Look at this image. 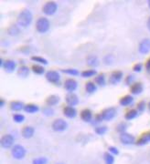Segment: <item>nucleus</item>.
<instances>
[{"mask_svg": "<svg viewBox=\"0 0 150 164\" xmlns=\"http://www.w3.org/2000/svg\"><path fill=\"white\" fill-rule=\"evenodd\" d=\"M18 24L21 28H28L32 20H33V15L30 12V10L24 8L20 11V13L18 16Z\"/></svg>", "mask_w": 150, "mask_h": 164, "instance_id": "1", "label": "nucleus"}, {"mask_svg": "<svg viewBox=\"0 0 150 164\" xmlns=\"http://www.w3.org/2000/svg\"><path fill=\"white\" fill-rule=\"evenodd\" d=\"M50 27H51V23L47 18H40L36 22V29L39 33L44 34L48 32Z\"/></svg>", "mask_w": 150, "mask_h": 164, "instance_id": "2", "label": "nucleus"}, {"mask_svg": "<svg viewBox=\"0 0 150 164\" xmlns=\"http://www.w3.org/2000/svg\"><path fill=\"white\" fill-rule=\"evenodd\" d=\"M58 9V5L56 2L54 1H50V2H47L43 8H42V11L45 15L47 16H52L56 13Z\"/></svg>", "mask_w": 150, "mask_h": 164, "instance_id": "3", "label": "nucleus"}, {"mask_svg": "<svg viewBox=\"0 0 150 164\" xmlns=\"http://www.w3.org/2000/svg\"><path fill=\"white\" fill-rule=\"evenodd\" d=\"M12 156L16 159H22L25 156H26V153H27V150L26 149L21 146V145H15L13 148H12Z\"/></svg>", "mask_w": 150, "mask_h": 164, "instance_id": "4", "label": "nucleus"}, {"mask_svg": "<svg viewBox=\"0 0 150 164\" xmlns=\"http://www.w3.org/2000/svg\"><path fill=\"white\" fill-rule=\"evenodd\" d=\"M68 127V123L62 119H55L53 122H52V125H51V128L54 131L56 132H62L64 131Z\"/></svg>", "mask_w": 150, "mask_h": 164, "instance_id": "5", "label": "nucleus"}, {"mask_svg": "<svg viewBox=\"0 0 150 164\" xmlns=\"http://www.w3.org/2000/svg\"><path fill=\"white\" fill-rule=\"evenodd\" d=\"M138 51L142 55H145L150 52V38H144L141 40L138 46Z\"/></svg>", "mask_w": 150, "mask_h": 164, "instance_id": "6", "label": "nucleus"}, {"mask_svg": "<svg viewBox=\"0 0 150 164\" xmlns=\"http://www.w3.org/2000/svg\"><path fill=\"white\" fill-rule=\"evenodd\" d=\"M14 142H15V139L10 134H6L1 139V146L4 149H9V148L13 147Z\"/></svg>", "mask_w": 150, "mask_h": 164, "instance_id": "7", "label": "nucleus"}, {"mask_svg": "<svg viewBox=\"0 0 150 164\" xmlns=\"http://www.w3.org/2000/svg\"><path fill=\"white\" fill-rule=\"evenodd\" d=\"M46 79L49 82L53 83V84H57L60 82L61 80V75L59 72L55 71V70H50L46 73Z\"/></svg>", "mask_w": 150, "mask_h": 164, "instance_id": "8", "label": "nucleus"}, {"mask_svg": "<svg viewBox=\"0 0 150 164\" xmlns=\"http://www.w3.org/2000/svg\"><path fill=\"white\" fill-rule=\"evenodd\" d=\"M116 115V109L113 108V107H111V108H108V109H105L103 112H102V118L103 120H112Z\"/></svg>", "mask_w": 150, "mask_h": 164, "instance_id": "9", "label": "nucleus"}, {"mask_svg": "<svg viewBox=\"0 0 150 164\" xmlns=\"http://www.w3.org/2000/svg\"><path fill=\"white\" fill-rule=\"evenodd\" d=\"M120 141L124 145H132L135 142V138L129 133H122L120 135Z\"/></svg>", "mask_w": 150, "mask_h": 164, "instance_id": "10", "label": "nucleus"}, {"mask_svg": "<svg viewBox=\"0 0 150 164\" xmlns=\"http://www.w3.org/2000/svg\"><path fill=\"white\" fill-rule=\"evenodd\" d=\"M123 79V72L122 71H113L109 79V83L112 85H116L118 84Z\"/></svg>", "mask_w": 150, "mask_h": 164, "instance_id": "11", "label": "nucleus"}, {"mask_svg": "<svg viewBox=\"0 0 150 164\" xmlns=\"http://www.w3.org/2000/svg\"><path fill=\"white\" fill-rule=\"evenodd\" d=\"M78 88V83L75 79H69L65 81L64 83V89L69 91L70 93L71 92H73L77 89Z\"/></svg>", "mask_w": 150, "mask_h": 164, "instance_id": "12", "label": "nucleus"}, {"mask_svg": "<svg viewBox=\"0 0 150 164\" xmlns=\"http://www.w3.org/2000/svg\"><path fill=\"white\" fill-rule=\"evenodd\" d=\"M66 102H67V104L69 105V106H71V107H74V106H76V105H78V103H79V98H78V96L75 94V93H73V92H71V93H68L67 95H66Z\"/></svg>", "mask_w": 150, "mask_h": 164, "instance_id": "13", "label": "nucleus"}, {"mask_svg": "<svg viewBox=\"0 0 150 164\" xmlns=\"http://www.w3.org/2000/svg\"><path fill=\"white\" fill-rule=\"evenodd\" d=\"M63 114L69 118V119H73L76 117L77 115V110L75 108L73 107H71V106H66L64 109H63Z\"/></svg>", "mask_w": 150, "mask_h": 164, "instance_id": "14", "label": "nucleus"}, {"mask_svg": "<svg viewBox=\"0 0 150 164\" xmlns=\"http://www.w3.org/2000/svg\"><path fill=\"white\" fill-rule=\"evenodd\" d=\"M130 90H131V93L134 94V95H138V94H141L144 90V87H143V84L141 82H135L134 83L131 88H130Z\"/></svg>", "mask_w": 150, "mask_h": 164, "instance_id": "15", "label": "nucleus"}, {"mask_svg": "<svg viewBox=\"0 0 150 164\" xmlns=\"http://www.w3.org/2000/svg\"><path fill=\"white\" fill-rule=\"evenodd\" d=\"M35 133V129L31 126H26L22 129V136L25 139H30Z\"/></svg>", "mask_w": 150, "mask_h": 164, "instance_id": "16", "label": "nucleus"}, {"mask_svg": "<svg viewBox=\"0 0 150 164\" xmlns=\"http://www.w3.org/2000/svg\"><path fill=\"white\" fill-rule=\"evenodd\" d=\"M16 67H17V64H16V62H15L14 60L8 59V60L5 61L3 68L5 69V70H6L7 72L11 73V72H13V71L16 69Z\"/></svg>", "mask_w": 150, "mask_h": 164, "instance_id": "17", "label": "nucleus"}, {"mask_svg": "<svg viewBox=\"0 0 150 164\" xmlns=\"http://www.w3.org/2000/svg\"><path fill=\"white\" fill-rule=\"evenodd\" d=\"M81 118L85 122H90L92 119V113L90 109H85L81 112Z\"/></svg>", "mask_w": 150, "mask_h": 164, "instance_id": "18", "label": "nucleus"}, {"mask_svg": "<svg viewBox=\"0 0 150 164\" xmlns=\"http://www.w3.org/2000/svg\"><path fill=\"white\" fill-rule=\"evenodd\" d=\"M59 102H60V97L57 95H51L46 99V103L49 107L56 106Z\"/></svg>", "mask_w": 150, "mask_h": 164, "instance_id": "19", "label": "nucleus"}, {"mask_svg": "<svg viewBox=\"0 0 150 164\" xmlns=\"http://www.w3.org/2000/svg\"><path fill=\"white\" fill-rule=\"evenodd\" d=\"M133 102H134V98L131 95H126V96L123 97L119 101L120 105L124 106V107H127V106L131 105Z\"/></svg>", "mask_w": 150, "mask_h": 164, "instance_id": "20", "label": "nucleus"}, {"mask_svg": "<svg viewBox=\"0 0 150 164\" xmlns=\"http://www.w3.org/2000/svg\"><path fill=\"white\" fill-rule=\"evenodd\" d=\"M18 75L22 79H26L30 75V69L26 66L20 67L18 70Z\"/></svg>", "mask_w": 150, "mask_h": 164, "instance_id": "21", "label": "nucleus"}, {"mask_svg": "<svg viewBox=\"0 0 150 164\" xmlns=\"http://www.w3.org/2000/svg\"><path fill=\"white\" fill-rule=\"evenodd\" d=\"M25 106L20 101H12L10 103V109L14 111H19L21 109H24Z\"/></svg>", "mask_w": 150, "mask_h": 164, "instance_id": "22", "label": "nucleus"}, {"mask_svg": "<svg viewBox=\"0 0 150 164\" xmlns=\"http://www.w3.org/2000/svg\"><path fill=\"white\" fill-rule=\"evenodd\" d=\"M148 142H150V131L145 133L136 142L137 145H145L147 144Z\"/></svg>", "mask_w": 150, "mask_h": 164, "instance_id": "23", "label": "nucleus"}, {"mask_svg": "<svg viewBox=\"0 0 150 164\" xmlns=\"http://www.w3.org/2000/svg\"><path fill=\"white\" fill-rule=\"evenodd\" d=\"M24 110L27 113H36L40 110V108L35 104H27L24 108Z\"/></svg>", "mask_w": 150, "mask_h": 164, "instance_id": "24", "label": "nucleus"}, {"mask_svg": "<svg viewBox=\"0 0 150 164\" xmlns=\"http://www.w3.org/2000/svg\"><path fill=\"white\" fill-rule=\"evenodd\" d=\"M86 61L87 64L91 67H97L99 65V59L96 56H89Z\"/></svg>", "mask_w": 150, "mask_h": 164, "instance_id": "25", "label": "nucleus"}, {"mask_svg": "<svg viewBox=\"0 0 150 164\" xmlns=\"http://www.w3.org/2000/svg\"><path fill=\"white\" fill-rule=\"evenodd\" d=\"M138 116V111L136 109H130L129 111H127L124 115V119L126 120H132L134 119H135Z\"/></svg>", "mask_w": 150, "mask_h": 164, "instance_id": "26", "label": "nucleus"}, {"mask_svg": "<svg viewBox=\"0 0 150 164\" xmlns=\"http://www.w3.org/2000/svg\"><path fill=\"white\" fill-rule=\"evenodd\" d=\"M85 89L88 93H93L97 90V87L93 82H87L85 85Z\"/></svg>", "mask_w": 150, "mask_h": 164, "instance_id": "27", "label": "nucleus"}, {"mask_svg": "<svg viewBox=\"0 0 150 164\" xmlns=\"http://www.w3.org/2000/svg\"><path fill=\"white\" fill-rule=\"evenodd\" d=\"M8 32H9V34L10 36H18L19 34V32H20V29H19V28L17 25H12L9 28Z\"/></svg>", "mask_w": 150, "mask_h": 164, "instance_id": "28", "label": "nucleus"}, {"mask_svg": "<svg viewBox=\"0 0 150 164\" xmlns=\"http://www.w3.org/2000/svg\"><path fill=\"white\" fill-rule=\"evenodd\" d=\"M32 71L37 75H43L45 73V69L40 65H33L32 66Z\"/></svg>", "mask_w": 150, "mask_h": 164, "instance_id": "29", "label": "nucleus"}, {"mask_svg": "<svg viewBox=\"0 0 150 164\" xmlns=\"http://www.w3.org/2000/svg\"><path fill=\"white\" fill-rule=\"evenodd\" d=\"M103 159L105 164H113L114 163V158L110 152H106L103 155Z\"/></svg>", "mask_w": 150, "mask_h": 164, "instance_id": "30", "label": "nucleus"}, {"mask_svg": "<svg viewBox=\"0 0 150 164\" xmlns=\"http://www.w3.org/2000/svg\"><path fill=\"white\" fill-rule=\"evenodd\" d=\"M94 80H95V83H96L97 85L102 86V87H103V86L105 85V83H106V81H105V77H104L103 74H99V75L95 78Z\"/></svg>", "mask_w": 150, "mask_h": 164, "instance_id": "31", "label": "nucleus"}, {"mask_svg": "<svg viewBox=\"0 0 150 164\" xmlns=\"http://www.w3.org/2000/svg\"><path fill=\"white\" fill-rule=\"evenodd\" d=\"M31 60L38 62L40 64H43V65H48V60L46 59H44L43 57H39V56H33L31 57Z\"/></svg>", "mask_w": 150, "mask_h": 164, "instance_id": "32", "label": "nucleus"}, {"mask_svg": "<svg viewBox=\"0 0 150 164\" xmlns=\"http://www.w3.org/2000/svg\"><path fill=\"white\" fill-rule=\"evenodd\" d=\"M127 128H128V125L125 123V122H121V123H119L118 125H117V127H116V130L119 132V133H124L125 132V130L127 129Z\"/></svg>", "mask_w": 150, "mask_h": 164, "instance_id": "33", "label": "nucleus"}, {"mask_svg": "<svg viewBox=\"0 0 150 164\" xmlns=\"http://www.w3.org/2000/svg\"><path fill=\"white\" fill-rule=\"evenodd\" d=\"M96 74V70L94 69H89V70H84L82 72V77L83 78H91L92 76H94Z\"/></svg>", "mask_w": 150, "mask_h": 164, "instance_id": "34", "label": "nucleus"}, {"mask_svg": "<svg viewBox=\"0 0 150 164\" xmlns=\"http://www.w3.org/2000/svg\"><path fill=\"white\" fill-rule=\"evenodd\" d=\"M94 131L96 134L98 135H103L107 132V127L106 126H100V127H96L94 129Z\"/></svg>", "mask_w": 150, "mask_h": 164, "instance_id": "35", "label": "nucleus"}, {"mask_svg": "<svg viewBox=\"0 0 150 164\" xmlns=\"http://www.w3.org/2000/svg\"><path fill=\"white\" fill-rule=\"evenodd\" d=\"M48 163V159L45 157H40L33 159L32 164H47Z\"/></svg>", "mask_w": 150, "mask_h": 164, "instance_id": "36", "label": "nucleus"}, {"mask_svg": "<svg viewBox=\"0 0 150 164\" xmlns=\"http://www.w3.org/2000/svg\"><path fill=\"white\" fill-rule=\"evenodd\" d=\"M103 62L106 65H113V63L114 62V57L113 55H107L103 58Z\"/></svg>", "mask_w": 150, "mask_h": 164, "instance_id": "37", "label": "nucleus"}, {"mask_svg": "<svg viewBox=\"0 0 150 164\" xmlns=\"http://www.w3.org/2000/svg\"><path fill=\"white\" fill-rule=\"evenodd\" d=\"M13 119H14V121L17 122V123H21V122H23V121L25 120V117H24V115H22V114L17 113V114H14Z\"/></svg>", "mask_w": 150, "mask_h": 164, "instance_id": "38", "label": "nucleus"}, {"mask_svg": "<svg viewBox=\"0 0 150 164\" xmlns=\"http://www.w3.org/2000/svg\"><path fill=\"white\" fill-rule=\"evenodd\" d=\"M65 74L72 75V76H77L79 75V71L75 69H63L62 70Z\"/></svg>", "mask_w": 150, "mask_h": 164, "instance_id": "39", "label": "nucleus"}, {"mask_svg": "<svg viewBox=\"0 0 150 164\" xmlns=\"http://www.w3.org/2000/svg\"><path fill=\"white\" fill-rule=\"evenodd\" d=\"M145 107H146V104L144 100L140 101L138 104H137V111L138 112H143L145 109Z\"/></svg>", "mask_w": 150, "mask_h": 164, "instance_id": "40", "label": "nucleus"}, {"mask_svg": "<svg viewBox=\"0 0 150 164\" xmlns=\"http://www.w3.org/2000/svg\"><path fill=\"white\" fill-rule=\"evenodd\" d=\"M43 113H44L46 116H52V115H53V113H54V110H53V109H52V108L49 107V108H45V109H43Z\"/></svg>", "mask_w": 150, "mask_h": 164, "instance_id": "41", "label": "nucleus"}, {"mask_svg": "<svg viewBox=\"0 0 150 164\" xmlns=\"http://www.w3.org/2000/svg\"><path fill=\"white\" fill-rule=\"evenodd\" d=\"M134 80V77L133 75H128V76L126 77V79H125V84L132 86Z\"/></svg>", "mask_w": 150, "mask_h": 164, "instance_id": "42", "label": "nucleus"}, {"mask_svg": "<svg viewBox=\"0 0 150 164\" xmlns=\"http://www.w3.org/2000/svg\"><path fill=\"white\" fill-rule=\"evenodd\" d=\"M142 69H143V65L141 63H137L134 66L133 70L135 72H140V71H142Z\"/></svg>", "mask_w": 150, "mask_h": 164, "instance_id": "43", "label": "nucleus"}, {"mask_svg": "<svg viewBox=\"0 0 150 164\" xmlns=\"http://www.w3.org/2000/svg\"><path fill=\"white\" fill-rule=\"evenodd\" d=\"M108 150H109V152L112 153V154H114V155H118V154H119V150H118V149L115 148V147H113V146H112V147H109Z\"/></svg>", "mask_w": 150, "mask_h": 164, "instance_id": "44", "label": "nucleus"}, {"mask_svg": "<svg viewBox=\"0 0 150 164\" xmlns=\"http://www.w3.org/2000/svg\"><path fill=\"white\" fill-rule=\"evenodd\" d=\"M102 120H103V118H102V114H97V115L95 116L94 122H95V123H99V122H101Z\"/></svg>", "mask_w": 150, "mask_h": 164, "instance_id": "45", "label": "nucleus"}, {"mask_svg": "<svg viewBox=\"0 0 150 164\" xmlns=\"http://www.w3.org/2000/svg\"><path fill=\"white\" fill-rule=\"evenodd\" d=\"M145 68H146L147 70L150 71V59H149L147 60V62L145 63Z\"/></svg>", "mask_w": 150, "mask_h": 164, "instance_id": "46", "label": "nucleus"}, {"mask_svg": "<svg viewBox=\"0 0 150 164\" xmlns=\"http://www.w3.org/2000/svg\"><path fill=\"white\" fill-rule=\"evenodd\" d=\"M4 105H5V100H4L3 99H0V107L3 108Z\"/></svg>", "mask_w": 150, "mask_h": 164, "instance_id": "47", "label": "nucleus"}, {"mask_svg": "<svg viewBox=\"0 0 150 164\" xmlns=\"http://www.w3.org/2000/svg\"><path fill=\"white\" fill-rule=\"evenodd\" d=\"M147 28H148V30L150 31V17L148 18V19H147Z\"/></svg>", "mask_w": 150, "mask_h": 164, "instance_id": "48", "label": "nucleus"}, {"mask_svg": "<svg viewBox=\"0 0 150 164\" xmlns=\"http://www.w3.org/2000/svg\"><path fill=\"white\" fill-rule=\"evenodd\" d=\"M4 63H5V62H4V60H3L2 59H0V66H1V67H4Z\"/></svg>", "mask_w": 150, "mask_h": 164, "instance_id": "49", "label": "nucleus"}, {"mask_svg": "<svg viewBox=\"0 0 150 164\" xmlns=\"http://www.w3.org/2000/svg\"><path fill=\"white\" fill-rule=\"evenodd\" d=\"M147 107H148V109H149V110H150V102L148 103V105H147Z\"/></svg>", "mask_w": 150, "mask_h": 164, "instance_id": "50", "label": "nucleus"}, {"mask_svg": "<svg viewBox=\"0 0 150 164\" xmlns=\"http://www.w3.org/2000/svg\"><path fill=\"white\" fill-rule=\"evenodd\" d=\"M148 8H150V0H149V1H148Z\"/></svg>", "mask_w": 150, "mask_h": 164, "instance_id": "51", "label": "nucleus"}, {"mask_svg": "<svg viewBox=\"0 0 150 164\" xmlns=\"http://www.w3.org/2000/svg\"><path fill=\"white\" fill-rule=\"evenodd\" d=\"M58 164H62V163H58Z\"/></svg>", "mask_w": 150, "mask_h": 164, "instance_id": "52", "label": "nucleus"}]
</instances>
